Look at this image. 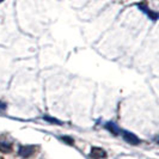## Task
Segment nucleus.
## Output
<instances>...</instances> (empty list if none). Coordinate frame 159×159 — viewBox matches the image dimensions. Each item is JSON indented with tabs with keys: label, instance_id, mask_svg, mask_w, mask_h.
<instances>
[{
	"label": "nucleus",
	"instance_id": "obj_1",
	"mask_svg": "<svg viewBox=\"0 0 159 159\" xmlns=\"http://www.w3.org/2000/svg\"><path fill=\"white\" fill-rule=\"evenodd\" d=\"M120 134H122L123 140H126V141H127L128 143H130V145H138V143H140V139H139L135 134H133V133H130V132H128V130H121Z\"/></svg>",
	"mask_w": 159,
	"mask_h": 159
},
{
	"label": "nucleus",
	"instance_id": "obj_2",
	"mask_svg": "<svg viewBox=\"0 0 159 159\" xmlns=\"http://www.w3.org/2000/svg\"><path fill=\"white\" fill-rule=\"evenodd\" d=\"M35 153V147L34 146H20L18 150V154L22 158H30Z\"/></svg>",
	"mask_w": 159,
	"mask_h": 159
},
{
	"label": "nucleus",
	"instance_id": "obj_3",
	"mask_svg": "<svg viewBox=\"0 0 159 159\" xmlns=\"http://www.w3.org/2000/svg\"><path fill=\"white\" fill-rule=\"evenodd\" d=\"M90 157L92 159H102L107 157V153L101 147H92L90 151Z\"/></svg>",
	"mask_w": 159,
	"mask_h": 159
},
{
	"label": "nucleus",
	"instance_id": "obj_4",
	"mask_svg": "<svg viewBox=\"0 0 159 159\" xmlns=\"http://www.w3.org/2000/svg\"><path fill=\"white\" fill-rule=\"evenodd\" d=\"M138 7L140 8L141 11H143V12H145L147 16L150 17V18H152L153 20H157V19H158V13H157V12H153V11H151L150 8H147V7H146V5H143V4H139V5H138Z\"/></svg>",
	"mask_w": 159,
	"mask_h": 159
},
{
	"label": "nucleus",
	"instance_id": "obj_5",
	"mask_svg": "<svg viewBox=\"0 0 159 159\" xmlns=\"http://www.w3.org/2000/svg\"><path fill=\"white\" fill-rule=\"evenodd\" d=\"M105 128L112 133L114 135H119L120 133H121V129L117 127V125L116 123H114V122H108V123H105Z\"/></svg>",
	"mask_w": 159,
	"mask_h": 159
},
{
	"label": "nucleus",
	"instance_id": "obj_6",
	"mask_svg": "<svg viewBox=\"0 0 159 159\" xmlns=\"http://www.w3.org/2000/svg\"><path fill=\"white\" fill-rule=\"evenodd\" d=\"M43 120H44V121H48L49 123H55V125H59V126L62 125L61 121H59L57 119H54V117H50V116H43Z\"/></svg>",
	"mask_w": 159,
	"mask_h": 159
},
{
	"label": "nucleus",
	"instance_id": "obj_7",
	"mask_svg": "<svg viewBox=\"0 0 159 159\" xmlns=\"http://www.w3.org/2000/svg\"><path fill=\"white\" fill-rule=\"evenodd\" d=\"M0 151L8 153V152L11 151V145L7 143H0Z\"/></svg>",
	"mask_w": 159,
	"mask_h": 159
},
{
	"label": "nucleus",
	"instance_id": "obj_8",
	"mask_svg": "<svg viewBox=\"0 0 159 159\" xmlns=\"http://www.w3.org/2000/svg\"><path fill=\"white\" fill-rule=\"evenodd\" d=\"M61 140H62V141H65V143H70V145H73V143H74L73 139H72V138H70V136H62V138H61Z\"/></svg>",
	"mask_w": 159,
	"mask_h": 159
},
{
	"label": "nucleus",
	"instance_id": "obj_9",
	"mask_svg": "<svg viewBox=\"0 0 159 159\" xmlns=\"http://www.w3.org/2000/svg\"><path fill=\"white\" fill-rule=\"evenodd\" d=\"M5 109H6V103L0 102V111H2V110H5Z\"/></svg>",
	"mask_w": 159,
	"mask_h": 159
}]
</instances>
